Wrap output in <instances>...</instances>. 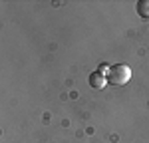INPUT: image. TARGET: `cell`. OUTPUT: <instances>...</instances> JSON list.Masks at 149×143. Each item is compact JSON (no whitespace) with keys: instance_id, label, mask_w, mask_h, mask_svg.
<instances>
[{"instance_id":"7a4b0ae2","label":"cell","mask_w":149,"mask_h":143,"mask_svg":"<svg viewBox=\"0 0 149 143\" xmlns=\"http://www.w3.org/2000/svg\"><path fill=\"white\" fill-rule=\"evenodd\" d=\"M90 85H92V87H95V90H102V87H105V85H107V78H105V76H102L100 72L95 70V72H92V74H90Z\"/></svg>"},{"instance_id":"277c9868","label":"cell","mask_w":149,"mask_h":143,"mask_svg":"<svg viewBox=\"0 0 149 143\" xmlns=\"http://www.w3.org/2000/svg\"><path fill=\"white\" fill-rule=\"evenodd\" d=\"M109 68H111V66H107V64H102V66H100V74H102V76H105V78H107V74H109Z\"/></svg>"},{"instance_id":"6da1fadb","label":"cell","mask_w":149,"mask_h":143,"mask_svg":"<svg viewBox=\"0 0 149 143\" xmlns=\"http://www.w3.org/2000/svg\"><path fill=\"white\" fill-rule=\"evenodd\" d=\"M129 80H131V68H129V66H125V64H115V66L109 68L107 83H111L115 87H121V85H125Z\"/></svg>"},{"instance_id":"3957f363","label":"cell","mask_w":149,"mask_h":143,"mask_svg":"<svg viewBox=\"0 0 149 143\" xmlns=\"http://www.w3.org/2000/svg\"><path fill=\"white\" fill-rule=\"evenodd\" d=\"M137 14L141 18H147L149 20V0H139L137 2Z\"/></svg>"}]
</instances>
